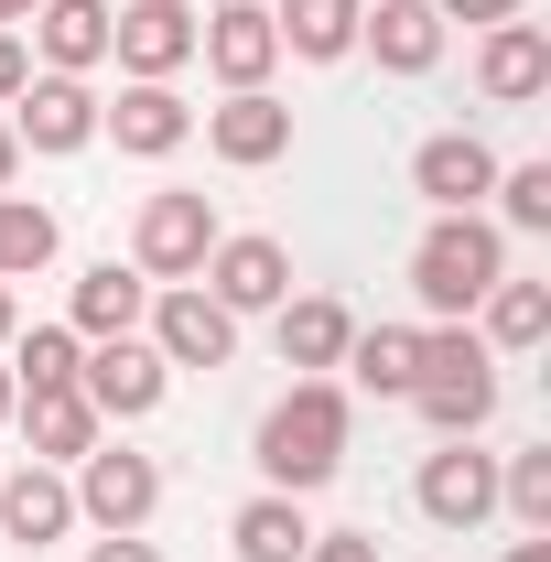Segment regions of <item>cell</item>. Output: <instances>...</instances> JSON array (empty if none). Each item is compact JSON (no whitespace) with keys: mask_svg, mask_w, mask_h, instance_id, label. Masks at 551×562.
Returning <instances> with one entry per match:
<instances>
[{"mask_svg":"<svg viewBox=\"0 0 551 562\" xmlns=\"http://www.w3.org/2000/svg\"><path fill=\"white\" fill-rule=\"evenodd\" d=\"M227 541H238V562H303V541H314V519H303V497H249L238 519H227Z\"/></svg>","mask_w":551,"mask_h":562,"instance_id":"cb8c5ba5","label":"cell"},{"mask_svg":"<svg viewBox=\"0 0 551 562\" xmlns=\"http://www.w3.org/2000/svg\"><path fill=\"white\" fill-rule=\"evenodd\" d=\"M98 131L120 140V151H140V162H162V151H184V140H195V109H184L173 87L131 76V87H120V109H98Z\"/></svg>","mask_w":551,"mask_h":562,"instance_id":"e0dca14e","label":"cell"},{"mask_svg":"<svg viewBox=\"0 0 551 562\" xmlns=\"http://www.w3.org/2000/svg\"><path fill=\"white\" fill-rule=\"evenodd\" d=\"M443 22H519V0H432Z\"/></svg>","mask_w":551,"mask_h":562,"instance_id":"d6a6232c","label":"cell"},{"mask_svg":"<svg viewBox=\"0 0 551 562\" xmlns=\"http://www.w3.org/2000/svg\"><path fill=\"white\" fill-rule=\"evenodd\" d=\"M346 465V390L336 379H292L271 412H260V476L281 497H314Z\"/></svg>","mask_w":551,"mask_h":562,"instance_id":"6da1fadb","label":"cell"},{"mask_svg":"<svg viewBox=\"0 0 551 562\" xmlns=\"http://www.w3.org/2000/svg\"><path fill=\"white\" fill-rule=\"evenodd\" d=\"M151 357L162 368H227L238 357V314L216 303L206 281H162L151 292Z\"/></svg>","mask_w":551,"mask_h":562,"instance_id":"277c9868","label":"cell"},{"mask_svg":"<svg viewBox=\"0 0 551 562\" xmlns=\"http://www.w3.org/2000/svg\"><path fill=\"white\" fill-rule=\"evenodd\" d=\"M206 151H216V162H238V173H260V162L292 151V109H281L271 87H238L227 109H206Z\"/></svg>","mask_w":551,"mask_h":562,"instance_id":"9a60e30c","label":"cell"},{"mask_svg":"<svg viewBox=\"0 0 551 562\" xmlns=\"http://www.w3.org/2000/svg\"><path fill=\"white\" fill-rule=\"evenodd\" d=\"M206 292L227 314H281V303H292V249L260 238V227H249V238H216L206 249Z\"/></svg>","mask_w":551,"mask_h":562,"instance_id":"30bf717a","label":"cell"},{"mask_svg":"<svg viewBox=\"0 0 551 562\" xmlns=\"http://www.w3.org/2000/svg\"><path fill=\"white\" fill-rule=\"evenodd\" d=\"M508 562H551V530H530V541H508Z\"/></svg>","mask_w":551,"mask_h":562,"instance_id":"e575fe53","label":"cell"},{"mask_svg":"<svg viewBox=\"0 0 551 562\" xmlns=\"http://www.w3.org/2000/svg\"><path fill=\"white\" fill-rule=\"evenodd\" d=\"M486 184H497V151H486L476 131H432V140L412 151V195H421L432 216H476Z\"/></svg>","mask_w":551,"mask_h":562,"instance_id":"4fadbf2b","label":"cell"},{"mask_svg":"<svg viewBox=\"0 0 551 562\" xmlns=\"http://www.w3.org/2000/svg\"><path fill=\"white\" fill-rule=\"evenodd\" d=\"M76 357H87L76 325H33V336L11 347V390H76Z\"/></svg>","mask_w":551,"mask_h":562,"instance_id":"484cf974","label":"cell"},{"mask_svg":"<svg viewBox=\"0 0 551 562\" xmlns=\"http://www.w3.org/2000/svg\"><path fill=\"white\" fill-rule=\"evenodd\" d=\"M11 325H22V314H11V281H0V347H11Z\"/></svg>","mask_w":551,"mask_h":562,"instance_id":"8d00e7d4","label":"cell"},{"mask_svg":"<svg viewBox=\"0 0 551 562\" xmlns=\"http://www.w3.org/2000/svg\"><path fill=\"white\" fill-rule=\"evenodd\" d=\"M11 173H22V140H11V131H0V184H11Z\"/></svg>","mask_w":551,"mask_h":562,"instance_id":"d590c367","label":"cell"},{"mask_svg":"<svg viewBox=\"0 0 551 562\" xmlns=\"http://www.w3.org/2000/svg\"><path fill=\"white\" fill-rule=\"evenodd\" d=\"M476 87L497 98V109H530V98H551V33H541V22H486V44H476Z\"/></svg>","mask_w":551,"mask_h":562,"instance_id":"5bb4252c","label":"cell"},{"mask_svg":"<svg viewBox=\"0 0 551 562\" xmlns=\"http://www.w3.org/2000/svg\"><path fill=\"white\" fill-rule=\"evenodd\" d=\"M357 11H368V0H281L271 33H281V55L336 66V55H357Z\"/></svg>","mask_w":551,"mask_h":562,"instance_id":"44dd1931","label":"cell"},{"mask_svg":"<svg viewBox=\"0 0 551 562\" xmlns=\"http://www.w3.org/2000/svg\"><path fill=\"white\" fill-rule=\"evenodd\" d=\"M551 336V292L541 281H497L486 292V347H541Z\"/></svg>","mask_w":551,"mask_h":562,"instance_id":"83f0119b","label":"cell"},{"mask_svg":"<svg viewBox=\"0 0 551 562\" xmlns=\"http://www.w3.org/2000/svg\"><path fill=\"white\" fill-rule=\"evenodd\" d=\"M497 281H508V227H497V216H432V227H421L412 292L432 314H476Z\"/></svg>","mask_w":551,"mask_h":562,"instance_id":"7a4b0ae2","label":"cell"},{"mask_svg":"<svg viewBox=\"0 0 551 562\" xmlns=\"http://www.w3.org/2000/svg\"><path fill=\"white\" fill-rule=\"evenodd\" d=\"M109 55L151 87H173V66H195V11L184 0H131V11H109Z\"/></svg>","mask_w":551,"mask_h":562,"instance_id":"8fae6325","label":"cell"},{"mask_svg":"<svg viewBox=\"0 0 551 562\" xmlns=\"http://www.w3.org/2000/svg\"><path fill=\"white\" fill-rule=\"evenodd\" d=\"M33 44H44V76L109 66V0H33Z\"/></svg>","mask_w":551,"mask_h":562,"instance_id":"d6986e66","label":"cell"},{"mask_svg":"<svg viewBox=\"0 0 551 562\" xmlns=\"http://www.w3.org/2000/svg\"><path fill=\"white\" fill-rule=\"evenodd\" d=\"M76 390H87V412H98V422H140V412H162L173 368L151 357V336H98V347L76 357Z\"/></svg>","mask_w":551,"mask_h":562,"instance_id":"5b68a950","label":"cell"},{"mask_svg":"<svg viewBox=\"0 0 551 562\" xmlns=\"http://www.w3.org/2000/svg\"><path fill=\"white\" fill-rule=\"evenodd\" d=\"M412 497L432 530H476V519H497V454H476V432H443V454H421Z\"/></svg>","mask_w":551,"mask_h":562,"instance_id":"52a82bcc","label":"cell"},{"mask_svg":"<svg viewBox=\"0 0 551 562\" xmlns=\"http://www.w3.org/2000/svg\"><path fill=\"white\" fill-rule=\"evenodd\" d=\"M195 55L216 66V87H227V98H238V87H271V66H281L271 0H227V11H206V22H195Z\"/></svg>","mask_w":551,"mask_h":562,"instance_id":"9c48e42d","label":"cell"},{"mask_svg":"<svg viewBox=\"0 0 551 562\" xmlns=\"http://www.w3.org/2000/svg\"><path fill=\"white\" fill-rule=\"evenodd\" d=\"M87 562H162V552H151L140 530H109V541H87Z\"/></svg>","mask_w":551,"mask_h":562,"instance_id":"1f68e13d","label":"cell"},{"mask_svg":"<svg viewBox=\"0 0 551 562\" xmlns=\"http://www.w3.org/2000/svg\"><path fill=\"white\" fill-rule=\"evenodd\" d=\"M11 109H22V120H11L22 151H87V140H98V87H87V76H22Z\"/></svg>","mask_w":551,"mask_h":562,"instance_id":"7c38bea8","label":"cell"},{"mask_svg":"<svg viewBox=\"0 0 551 562\" xmlns=\"http://www.w3.org/2000/svg\"><path fill=\"white\" fill-rule=\"evenodd\" d=\"M357 44L390 76H432L443 66V11H432V0H368V11H357Z\"/></svg>","mask_w":551,"mask_h":562,"instance_id":"2e32d148","label":"cell"},{"mask_svg":"<svg viewBox=\"0 0 551 562\" xmlns=\"http://www.w3.org/2000/svg\"><path fill=\"white\" fill-rule=\"evenodd\" d=\"M11 22H33V0H0V33H11Z\"/></svg>","mask_w":551,"mask_h":562,"instance_id":"74e56055","label":"cell"},{"mask_svg":"<svg viewBox=\"0 0 551 562\" xmlns=\"http://www.w3.org/2000/svg\"><path fill=\"white\" fill-rule=\"evenodd\" d=\"M497 508H519V530H551V443L497 465Z\"/></svg>","mask_w":551,"mask_h":562,"instance_id":"f546056e","label":"cell"},{"mask_svg":"<svg viewBox=\"0 0 551 562\" xmlns=\"http://www.w3.org/2000/svg\"><path fill=\"white\" fill-rule=\"evenodd\" d=\"M346 336H357V314H346L336 292H303V303H281V368H346Z\"/></svg>","mask_w":551,"mask_h":562,"instance_id":"ffe728a7","label":"cell"},{"mask_svg":"<svg viewBox=\"0 0 551 562\" xmlns=\"http://www.w3.org/2000/svg\"><path fill=\"white\" fill-rule=\"evenodd\" d=\"M11 422L33 432V454H44V465L98 443V412H87V390H22V401H11Z\"/></svg>","mask_w":551,"mask_h":562,"instance_id":"d4e9b609","label":"cell"},{"mask_svg":"<svg viewBox=\"0 0 551 562\" xmlns=\"http://www.w3.org/2000/svg\"><path fill=\"white\" fill-rule=\"evenodd\" d=\"M412 401L432 432H476L486 412H497V357H486V336H465V325H432L421 336V379Z\"/></svg>","mask_w":551,"mask_h":562,"instance_id":"3957f363","label":"cell"},{"mask_svg":"<svg viewBox=\"0 0 551 562\" xmlns=\"http://www.w3.org/2000/svg\"><path fill=\"white\" fill-rule=\"evenodd\" d=\"M55 238H66V227H55V206L0 195V281H11V271H44V260H55Z\"/></svg>","mask_w":551,"mask_h":562,"instance_id":"4316f807","label":"cell"},{"mask_svg":"<svg viewBox=\"0 0 551 562\" xmlns=\"http://www.w3.org/2000/svg\"><path fill=\"white\" fill-rule=\"evenodd\" d=\"M486 195H497V227H530V238H541L551 227V162H497Z\"/></svg>","mask_w":551,"mask_h":562,"instance_id":"f1b7e54d","label":"cell"},{"mask_svg":"<svg viewBox=\"0 0 551 562\" xmlns=\"http://www.w3.org/2000/svg\"><path fill=\"white\" fill-rule=\"evenodd\" d=\"M346 368H357V390L412 401V379H421V325H357V336H346Z\"/></svg>","mask_w":551,"mask_h":562,"instance_id":"603a6c76","label":"cell"},{"mask_svg":"<svg viewBox=\"0 0 551 562\" xmlns=\"http://www.w3.org/2000/svg\"><path fill=\"white\" fill-rule=\"evenodd\" d=\"M11 401H22V390H11V368H0V432H11Z\"/></svg>","mask_w":551,"mask_h":562,"instance_id":"f35d334b","label":"cell"},{"mask_svg":"<svg viewBox=\"0 0 551 562\" xmlns=\"http://www.w3.org/2000/svg\"><path fill=\"white\" fill-rule=\"evenodd\" d=\"M303 562H379V541H368V530H314Z\"/></svg>","mask_w":551,"mask_h":562,"instance_id":"4dcf8cb0","label":"cell"},{"mask_svg":"<svg viewBox=\"0 0 551 562\" xmlns=\"http://www.w3.org/2000/svg\"><path fill=\"white\" fill-rule=\"evenodd\" d=\"M216 249V206L206 195H151L140 206V238H131V271L140 281H195Z\"/></svg>","mask_w":551,"mask_h":562,"instance_id":"ba28073f","label":"cell"},{"mask_svg":"<svg viewBox=\"0 0 551 562\" xmlns=\"http://www.w3.org/2000/svg\"><path fill=\"white\" fill-rule=\"evenodd\" d=\"M76 530V487L55 465H22V476H0V541H22V552H44V541H66Z\"/></svg>","mask_w":551,"mask_h":562,"instance_id":"ac0fdd59","label":"cell"},{"mask_svg":"<svg viewBox=\"0 0 551 562\" xmlns=\"http://www.w3.org/2000/svg\"><path fill=\"white\" fill-rule=\"evenodd\" d=\"M162 508V465L131 454V443H87L76 454V519H98V530H140Z\"/></svg>","mask_w":551,"mask_h":562,"instance_id":"8992f818","label":"cell"},{"mask_svg":"<svg viewBox=\"0 0 551 562\" xmlns=\"http://www.w3.org/2000/svg\"><path fill=\"white\" fill-rule=\"evenodd\" d=\"M22 76H33V55H22V44H11V33H0V109H11V98H22Z\"/></svg>","mask_w":551,"mask_h":562,"instance_id":"836d02e7","label":"cell"},{"mask_svg":"<svg viewBox=\"0 0 551 562\" xmlns=\"http://www.w3.org/2000/svg\"><path fill=\"white\" fill-rule=\"evenodd\" d=\"M140 314H151V281L120 271V260H98V271H76V336L98 347V336H131Z\"/></svg>","mask_w":551,"mask_h":562,"instance_id":"7402d4cb","label":"cell"}]
</instances>
